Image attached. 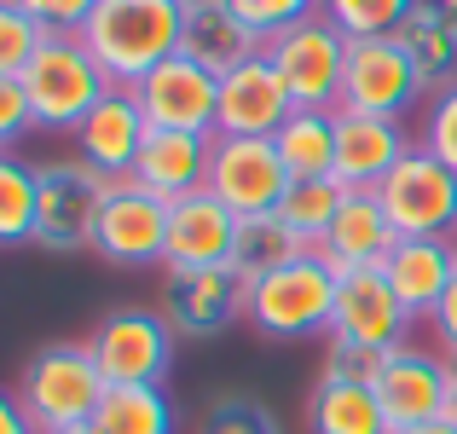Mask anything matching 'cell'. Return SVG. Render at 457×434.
<instances>
[{
	"mask_svg": "<svg viewBox=\"0 0 457 434\" xmlns=\"http://www.w3.org/2000/svg\"><path fill=\"white\" fill-rule=\"evenodd\" d=\"M186 6L179 0H99L81 23V41L111 76V88H139L156 64L179 53Z\"/></svg>",
	"mask_w": 457,
	"mask_h": 434,
	"instance_id": "6da1fadb",
	"label": "cell"
},
{
	"mask_svg": "<svg viewBox=\"0 0 457 434\" xmlns=\"http://www.w3.org/2000/svg\"><path fill=\"white\" fill-rule=\"evenodd\" d=\"M244 319L272 342H302V336H330L336 324V272L319 255H295L272 267L267 279L244 284Z\"/></svg>",
	"mask_w": 457,
	"mask_h": 434,
	"instance_id": "7a4b0ae2",
	"label": "cell"
},
{
	"mask_svg": "<svg viewBox=\"0 0 457 434\" xmlns=\"http://www.w3.org/2000/svg\"><path fill=\"white\" fill-rule=\"evenodd\" d=\"M104 388H111V382H104L99 359L87 354V342H46L41 354H29V365H23V377H18L12 394L23 400L35 434H53V429L93 423Z\"/></svg>",
	"mask_w": 457,
	"mask_h": 434,
	"instance_id": "3957f363",
	"label": "cell"
},
{
	"mask_svg": "<svg viewBox=\"0 0 457 434\" xmlns=\"http://www.w3.org/2000/svg\"><path fill=\"white\" fill-rule=\"evenodd\" d=\"M18 81L29 93L35 128H46V134H76L87 111L111 93V76L99 70V58L87 53L81 35H46Z\"/></svg>",
	"mask_w": 457,
	"mask_h": 434,
	"instance_id": "277c9868",
	"label": "cell"
},
{
	"mask_svg": "<svg viewBox=\"0 0 457 434\" xmlns=\"http://www.w3.org/2000/svg\"><path fill=\"white\" fill-rule=\"evenodd\" d=\"M35 191H41V203H35V249H53V255L93 249L111 179L99 168H87L81 156H53V163L35 168Z\"/></svg>",
	"mask_w": 457,
	"mask_h": 434,
	"instance_id": "5b68a950",
	"label": "cell"
},
{
	"mask_svg": "<svg viewBox=\"0 0 457 434\" xmlns=\"http://www.w3.org/2000/svg\"><path fill=\"white\" fill-rule=\"evenodd\" d=\"M174 324L156 307H116L87 336V354L99 359L111 388H162L174 371Z\"/></svg>",
	"mask_w": 457,
	"mask_h": 434,
	"instance_id": "8992f818",
	"label": "cell"
},
{
	"mask_svg": "<svg viewBox=\"0 0 457 434\" xmlns=\"http://www.w3.org/2000/svg\"><path fill=\"white\" fill-rule=\"evenodd\" d=\"M267 64L278 70L284 93H290L295 111H336L342 99V76H347V35L330 18H307L290 35L261 46Z\"/></svg>",
	"mask_w": 457,
	"mask_h": 434,
	"instance_id": "52a82bcc",
	"label": "cell"
},
{
	"mask_svg": "<svg viewBox=\"0 0 457 434\" xmlns=\"http://www.w3.org/2000/svg\"><path fill=\"white\" fill-rule=\"evenodd\" d=\"M423 93L428 88H423V76H417L411 53H405L394 35H382V41H347V76H342L336 111L400 122L411 104H423Z\"/></svg>",
	"mask_w": 457,
	"mask_h": 434,
	"instance_id": "ba28073f",
	"label": "cell"
},
{
	"mask_svg": "<svg viewBox=\"0 0 457 434\" xmlns=\"http://www.w3.org/2000/svg\"><path fill=\"white\" fill-rule=\"evenodd\" d=\"M377 203L400 238H452L457 232V174L423 145L377 186Z\"/></svg>",
	"mask_w": 457,
	"mask_h": 434,
	"instance_id": "9c48e42d",
	"label": "cell"
},
{
	"mask_svg": "<svg viewBox=\"0 0 457 434\" xmlns=\"http://www.w3.org/2000/svg\"><path fill=\"white\" fill-rule=\"evenodd\" d=\"M134 99H139V111H145V122L168 128V134L214 139V128H220V76L203 70L197 58H186V53H174L168 64H156L134 88Z\"/></svg>",
	"mask_w": 457,
	"mask_h": 434,
	"instance_id": "30bf717a",
	"label": "cell"
},
{
	"mask_svg": "<svg viewBox=\"0 0 457 434\" xmlns=\"http://www.w3.org/2000/svg\"><path fill=\"white\" fill-rule=\"evenodd\" d=\"M209 191L237 214H272L290 191V168H284L272 139H237V134H214V156H209Z\"/></svg>",
	"mask_w": 457,
	"mask_h": 434,
	"instance_id": "8fae6325",
	"label": "cell"
},
{
	"mask_svg": "<svg viewBox=\"0 0 457 434\" xmlns=\"http://www.w3.org/2000/svg\"><path fill=\"white\" fill-rule=\"evenodd\" d=\"M370 388H377V405H382V417H388L394 434L423 429V423H435V417H446V400H452L446 354H440V347L405 342V347H394V354L382 359V371H377Z\"/></svg>",
	"mask_w": 457,
	"mask_h": 434,
	"instance_id": "7c38bea8",
	"label": "cell"
},
{
	"mask_svg": "<svg viewBox=\"0 0 457 434\" xmlns=\"http://www.w3.org/2000/svg\"><path fill=\"white\" fill-rule=\"evenodd\" d=\"M93 249L116 267H156L168 249V203L151 197L139 179H116L111 197H104Z\"/></svg>",
	"mask_w": 457,
	"mask_h": 434,
	"instance_id": "4fadbf2b",
	"label": "cell"
},
{
	"mask_svg": "<svg viewBox=\"0 0 457 434\" xmlns=\"http://www.w3.org/2000/svg\"><path fill=\"white\" fill-rule=\"evenodd\" d=\"M411 313L405 301L394 296L388 272L382 267H359V272H342L336 279V324L330 330L353 336V342L377 347V354H394V347L411 342Z\"/></svg>",
	"mask_w": 457,
	"mask_h": 434,
	"instance_id": "5bb4252c",
	"label": "cell"
},
{
	"mask_svg": "<svg viewBox=\"0 0 457 434\" xmlns=\"http://www.w3.org/2000/svg\"><path fill=\"white\" fill-rule=\"evenodd\" d=\"M174 336H220L232 319H244V279L232 267H197V272H168L162 301H156Z\"/></svg>",
	"mask_w": 457,
	"mask_h": 434,
	"instance_id": "9a60e30c",
	"label": "cell"
},
{
	"mask_svg": "<svg viewBox=\"0 0 457 434\" xmlns=\"http://www.w3.org/2000/svg\"><path fill=\"white\" fill-rule=\"evenodd\" d=\"M151 122L139 111L134 88H111L99 104L87 111V122L76 128V156L87 168H99L104 179H134V163H139V145H145Z\"/></svg>",
	"mask_w": 457,
	"mask_h": 434,
	"instance_id": "2e32d148",
	"label": "cell"
},
{
	"mask_svg": "<svg viewBox=\"0 0 457 434\" xmlns=\"http://www.w3.org/2000/svg\"><path fill=\"white\" fill-rule=\"evenodd\" d=\"M237 238V214L226 209L214 191H191V197L168 203V272H197V267H226Z\"/></svg>",
	"mask_w": 457,
	"mask_h": 434,
	"instance_id": "e0dca14e",
	"label": "cell"
},
{
	"mask_svg": "<svg viewBox=\"0 0 457 434\" xmlns=\"http://www.w3.org/2000/svg\"><path fill=\"white\" fill-rule=\"evenodd\" d=\"M411 151H417V139L405 134V122L336 111V179L347 191H377Z\"/></svg>",
	"mask_w": 457,
	"mask_h": 434,
	"instance_id": "ac0fdd59",
	"label": "cell"
},
{
	"mask_svg": "<svg viewBox=\"0 0 457 434\" xmlns=\"http://www.w3.org/2000/svg\"><path fill=\"white\" fill-rule=\"evenodd\" d=\"M290 93H284L278 70L267 64V53H255L249 64L220 76V128L214 134H237V139H272L290 122Z\"/></svg>",
	"mask_w": 457,
	"mask_h": 434,
	"instance_id": "d6986e66",
	"label": "cell"
},
{
	"mask_svg": "<svg viewBox=\"0 0 457 434\" xmlns=\"http://www.w3.org/2000/svg\"><path fill=\"white\" fill-rule=\"evenodd\" d=\"M394 244H400V232H394V221L382 214L377 191H347L336 221H330V232H324V244L312 249V255L342 279V272H359V267H382V261L394 255Z\"/></svg>",
	"mask_w": 457,
	"mask_h": 434,
	"instance_id": "ffe728a7",
	"label": "cell"
},
{
	"mask_svg": "<svg viewBox=\"0 0 457 434\" xmlns=\"http://www.w3.org/2000/svg\"><path fill=\"white\" fill-rule=\"evenodd\" d=\"M209 156H214V139L151 128L145 145H139L134 179L151 191V197L179 203V197H191V191H209Z\"/></svg>",
	"mask_w": 457,
	"mask_h": 434,
	"instance_id": "44dd1931",
	"label": "cell"
},
{
	"mask_svg": "<svg viewBox=\"0 0 457 434\" xmlns=\"http://www.w3.org/2000/svg\"><path fill=\"white\" fill-rule=\"evenodd\" d=\"M382 272H388L394 296L405 301V313L428 319L446 296V284L457 279V244L452 238H400L394 255L382 261Z\"/></svg>",
	"mask_w": 457,
	"mask_h": 434,
	"instance_id": "7402d4cb",
	"label": "cell"
},
{
	"mask_svg": "<svg viewBox=\"0 0 457 434\" xmlns=\"http://www.w3.org/2000/svg\"><path fill=\"white\" fill-rule=\"evenodd\" d=\"M394 41L411 53L428 93L452 88L457 81V0H417L405 12V23L394 29Z\"/></svg>",
	"mask_w": 457,
	"mask_h": 434,
	"instance_id": "603a6c76",
	"label": "cell"
},
{
	"mask_svg": "<svg viewBox=\"0 0 457 434\" xmlns=\"http://www.w3.org/2000/svg\"><path fill=\"white\" fill-rule=\"evenodd\" d=\"M179 53L197 58V64H203V70H214V76H226V70L249 64V58L261 53V41L232 18V6H226V0H186V29H179Z\"/></svg>",
	"mask_w": 457,
	"mask_h": 434,
	"instance_id": "cb8c5ba5",
	"label": "cell"
},
{
	"mask_svg": "<svg viewBox=\"0 0 457 434\" xmlns=\"http://www.w3.org/2000/svg\"><path fill=\"white\" fill-rule=\"evenodd\" d=\"M307 434H394V429L377 405V388L319 377V388L307 400Z\"/></svg>",
	"mask_w": 457,
	"mask_h": 434,
	"instance_id": "d4e9b609",
	"label": "cell"
},
{
	"mask_svg": "<svg viewBox=\"0 0 457 434\" xmlns=\"http://www.w3.org/2000/svg\"><path fill=\"white\" fill-rule=\"evenodd\" d=\"M290 179L336 174V111H290V122L272 134Z\"/></svg>",
	"mask_w": 457,
	"mask_h": 434,
	"instance_id": "484cf974",
	"label": "cell"
},
{
	"mask_svg": "<svg viewBox=\"0 0 457 434\" xmlns=\"http://www.w3.org/2000/svg\"><path fill=\"white\" fill-rule=\"evenodd\" d=\"M87 429L93 434H179V417L162 388H104Z\"/></svg>",
	"mask_w": 457,
	"mask_h": 434,
	"instance_id": "4316f807",
	"label": "cell"
},
{
	"mask_svg": "<svg viewBox=\"0 0 457 434\" xmlns=\"http://www.w3.org/2000/svg\"><path fill=\"white\" fill-rule=\"evenodd\" d=\"M295 255H307V249L290 238V226H284L278 214H249V221H237L232 261H226V267L244 284H255V279H267L272 267H284V261H295Z\"/></svg>",
	"mask_w": 457,
	"mask_h": 434,
	"instance_id": "83f0119b",
	"label": "cell"
},
{
	"mask_svg": "<svg viewBox=\"0 0 457 434\" xmlns=\"http://www.w3.org/2000/svg\"><path fill=\"white\" fill-rule=\"evenodd\" d=\"M342 197H347V186L336 174H324V179H290V191H284V203L272 214L290 226V238L302 249H319L324 232H330V221H336V209H342Z\"/></svg>",
	"mask_w": 457,
	"mask_h": 434,
	"instance_id": "f1b7e54d",
	"label": "cell"
},
{
	"mask_svg": "<svg viewBox=\"0 0 457 434\" xmlns=\"http://www.w3.org/2000/svg\"><path fill=\"white\" fill-rule=\"evenodd\" d=\"M35 203H41V191H35V168L0 151V249L35 244Z\"/></svg>",
	"mask_w": 457,
	"mask_h": 434,
	"instance_id": "f546056e",
	"label": "cell"
},
{
	"mask_svg": "<svg viewBox=\"0 0 457 434\" xmlns=\"http://www.w3.org/2000/svg\"><path fill=\"white\" fill-rule=\"evenodd\" d=\"M411 6L417 0H324L319 18H330L347 41H382V35H394L405 23Z\"/></svg>",
	"mask_w": 457,
	"mask_h": 434,
	"instance_id": "4dcf8cb0",
	"label": "cell"
},
{
	"mask_svg": "<svg viewBox=\"0 0 457 434\" xmlns=\"http://www.w3.org/2000/svg\"><path fill=\"white\" fill-rule=\"evenodd\" d=\"M226 6H232V18L244 23L261 46H267V41H278V35H290L295 23L319 18L324 0H226Z\"/></svg>",
	"mask_w": 457,
	"mask_h": 434,
	"instance_id": "1f68e13d",
	"label": "cell"
},
{
	"mask_svg": "<svg viewBox=\"0 0 457 434\" xmlns=\"http://www.w3.org/2000/svg\"><path fill=\"white\" fill-rule=\"evenodd\" d=\"M46 29L18 6V0H0V76H23L29 58L41 53Z\"/></svg>",
	"mask_w": 457,
	"mask_h": 434,
	"instance_id": "d6a6232c",
	"label": "cell"
},
{
	"mask_svg": "<svg viewBox=\"0 0 457 434\" xmlns=\"http://www.w3.org/2000/svg\"><path fill=\"white\" fill-rule=\"evenodd\" d=\"M382 359L388 354H377V347H365V342H353V336H342V330H330L324 336V377H336V382H377V371H382Z\"/></svg>",
	"mask_w": 457,
	"mask_h": 434,
	"instance_id": "836d02e7",
	"label": "cell"
},
{
	"mask_svg": "<svg viewBox=\"0 0 457 434\" xmlns=\"http://www.w3.org/2000/svg\"><path fill=\"white\" fill-rule=\"evenodd\" d=\"M203 434H278V417H272L261 400H249V394H226V400L209 405Z\"/></svg>",
	"mask_w": 457,
	"mask_h": 434,
	"instance_id": "e575fe53",
	"label": "cell"
},
{
	"mask_svg": "<svg viewBox=\"0 0 457 434\" xmlns=\"http://www.w3.org/2000/svg\"><path fill=\"white\" fill-rule=\"evenodd\" d=\"M423 151H435L440 163L457 174V81L452 88H440L435 99H428V116H423Z\"/></svg>",
	"mask_w": 457,
	"mask_h": 434,
	"instance_id": "d590c367",
	"label": "cell"
},
{
	"mask_svg": "<svg viewBox=\"0 0 457 434\" xmlns=\"http://www.w3.org/2000/svg\"><path fill=\"white\" fill-rule=\"evenodd\" d=\"M18 6L29 12L46 35H81V23L93 18V6H99V0H18Z\"/></svg>",
	"mask_w": 457,
	"mask_h": 434,
	"instance_id": "8d00e7d4",
	"label": "cell"
},
{
	"mask_svg": "<svg viewBox=\"0 0 457 434\" xmlns=\"http://www.w3.org/2000/svg\"><path fill=\"white\" fill-rule=\"evenodd\" d=\"M29 128H35V111H29L23 81L18 76H0V151H6V145H18Z\"/></svg>",
	"mask_w": 457,
	"mask_h": 434,
	"instance_id": "74e56055",
	"label": "cell"
},
{
	"mask_svg": "<svg viewBox=\"0 0 457 434\" xmlns=\"http://www.w3.org/2000/svg\"><path fill=\"white\" fill-rule=\"evenodd\" d=\"M428 330H435L440 354H446V359H457V279L446 284V296H440V307L428 313Z\"/></svg>",
	"mask_w": 457,
	"mask_h": 434,
	"instance_id": "f35d334b",
	"label": "cell"
},
{
	"mask_svg": "<svg viewBox=\"0 0 457 434\" xmlns=\"http://www.w3.org/2000/svg\"><path fill=\"white\" fill-rule=\"evenodd\" d=\"M0 434H35L23 400H18V394H6V388H0Z\"/></svg>",
	"mask_w": 457,
	"mask_h": 434,
	"instance_id": "ab89813d",
	"label": "cell"
},
{
	"mask_svg": "<svg viewBox=\"0 0 457 434\" xmlns=\"http://www.w3.org/2000/svg\"><path fill=\"white\" fill-rule=\"evenodd\" d=\"M405 434H457V423H446V417H435V423H423V429H405Z\"/></svg>",
	"mask_w": 457,
	"mask_h": 434,
	"instance_id": "60d3db41",
	"label": "cell"
},
{
	"mask_svg": "<svg viewBox=\"0 0 457 434\" xmlns=\"http://www.w3.org/2000/svg\"><path fill=\"white\" fill-rule=\"evenodd\" d=\"M53 434H93V429H87V423H81V429H53Z\"/></svg>",
	"mask_w": 457,
	"mask_h": 434,
	"instance_id": "b9f144b4",
	"label": "cell"
},
{
	"mask_svg": "<svg viewBox=\"0 0 457 434\" xmlns=\"http://www.w3.org/2000/svg\"><path fill=\"white\" fill-rule=\"evenodd\" d=\"M452 244H457V232H452Z\"/></svg>",
	"mask_w": 457,
	"mask_h": 434,
	"instance_id": "7bdbcfd3",
	"label": "cell"
},
{
	"mask_svg": "<svg viewBox=\"0 0 457 434\" xmlns=\"http://www.w3.org/2000/svg\"><path fill=\"white\" fill-rule=\"evenodd\" d=\"M179 6H186V0H179Z\"/></svg>",
	"mask_w": 457,
	"mask_h": 434,
	"instance_id": "ee69618b",
	"label": "cell"
}]
</instances>
